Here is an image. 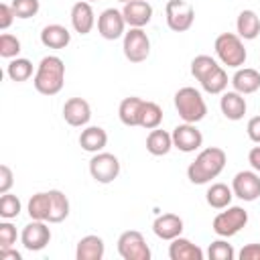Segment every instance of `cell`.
<instances>
[{
  "mask_svg": "<svg viewBox=\"0 0 260 260\" xmlns=\"http://www.w3.org/2000/svg\"><path fill=\"white\" fill-rule=\"evenodd\" d=\"M225 160H228V156L221 148L209 146V148L201 150L195 156V160L187 167V179L193 185H205L223 171Z\"/></svg>",
  "mask_w": 260,
  "mask_h": 260,
  "instance_id": "6da1fadb",
  "label": "cell"
},
{
  "mask_svg": "<svg viewBox=\"0 0 260 260\" xmlns=\"http://www.w3.org/2000/svg\"><path fill=\"white\" fill-rule=\"evenodd\" d=\"M35 89L43 95H55L63 89L65 83V63L57 55H47L41 59L35 73Z\"/></svg>",
  "mask_w": 260,
  "mask_h": 260,
  "instance_id": "7a4b0ae2",
  "label": "cell"
},
{
  "mask_svg": "<svg viewBox=\"0 0 260 260\" xmlns=\"http://www.w3.org/2000/svg\"><path fill=\"white\" fill-rule=\"evenodd\" d=\"M175 108L183 118V122H189V124L201 122L207 114L205 100L195 87H181L175 93Z\"/></svg>",
  "mask_w": 260,
  "mask_h": 260,
  "instance_id": "3957f363",
  "label": "cell"
},
{
  "mask_svg": "<svg viewBox=\"0 0 260 260\" xmlns=\"http://www.w3.org/2000/svg\"><path fill=\"white\" fill-rule=\"evenodd\" d=\"M215 55L219 57V61L228 67H242L246 63V49H244V43L238 35L234 32H221L217 39H215Z\"/></svg>",
  "mask_w": 260,
  "mask_h": 260,
  "instance_id": "277c9868",
  "label": "cell"
},
{
  "mask_svg": "<svg viewBox=\"0 0 260 260\" xmlns=\"http://www.w3.org/2000/svg\"><path fill=\"white\" fill-rule=\"evenodd\" d=\"M246 223H248V211H246L244 207H240V205H232V207L228 205L225 211H221V213H217V215L213 217L211 228H213V232H215L217 236H221V238H232V236H236Z\"/></svg>",
  "mask_w": 260,
  "mask_h": 260,
  "instance_id": "5b68a950",
  "label": "cell"
},
{
  "mask_svg": "<svg viewBox=\"0 0 260 260\" xmlns=\"http://www.w3.org/2000/svg\"><path fill=\"white\" fill-rule=\"evenodd\" d=\"M167 26L175 32H185L193 26L195 20V8L187 0H169L165 6Z\"/></svg>",
  "mask_w": 260,
  "mask_h": 260,
  "instance_id": "8992f818",
  "label": "cell"
},
{
  "mask_svg": "<svg viewBox=\"0 0 260 260\" xmlns=\"http://www.w3.org/2000/svg\"><path fill=\"white\" fill-rule=\"evenodd\" d=\"M118 254L124 260H150V248L136 230H128L118 238Z\"/></svg>",
  "mask_w": 260,
  "mask_h": 260,
  "instance_id": "52a82bcc",
  "label": "cell"
},
{
  "mask_svg": "<svg viewBox=\"0 0 260 260\" xmlns=\"http://www.w3.org/2000/svg\"><path fill=\"white\" fill-rule=\"evenodd\" d=\"M122 49H124V57L130 63H142L150 53V39L142 28L130 26V30L124 32Z\"/></svg>",
  "mask_w": 260,
  "mask_h": 260,
  "instance_id": "ba28073f",
  "label": "cell"
},
{
  "mask_svg": "<svg viewBox=\"0 0 260 260\" xmlns=\"http://www.w3.org/2000/svg\"><path fill=\"white\" fill-rule=\"evenodd\" d=\"M89 175L98 183H112L120 175V160L112 152H95L89 160Z\"/></svg>",
  "mask_w": 260,
  "mask_h": 260,
  "instance_id": "9c48e42d",
  "label": "cell"
},
{
  "mask_svg": "<svg viewBox=\"0 0 260 260\" xmlns=\"http://www.w3.org/2000/svg\"><path fill=\"white\" fill-rule=\"evenodd\" d=\"M232 191L242 201H256L260 197V175L256 171H240L232 181Z\"/></svg>",
  "mask_w": 260,
  "mask_h": 260,
  "instance_id": "30bf717a",
  "label": "cell"
},
{
  "mask_svg": "<svg viewBox=\"0 0 260 260\" xmlns=\"http://www.w3.org/2000/svg\"><path fill=\"white\" fill-rule=\"evenodd\" d=\"M51 240V230L47 228L45 221L41 219H32L30 223H26L22 228V234H20V242L26 250L30 252H39L43 250Z\"/></svg>",
  "mask_w": 260,
  "mask_h": 260,
  "instance_id": "8fae6325",
  "label": "cell"
},
{
  "mask_svg": "<svg viewBox=\"0 0 260 260\" xmlns=\"http://www.w3.org/2000/svg\"><path fill=\"white\" fill-rule=\"evenodd\" d=\"M124 26H126V20H124V14L122 10H116V8H106L100 16H98V32L106 39V41H116L124 35Z\"/></svg>",
  "mask_w": 260,
  "mask_h": 260,
  "instance_id": "7c38bea8",
  "label": "cell"
},
{
  "mask_svg": "<svg viewBox=\"0 0 260 260\" xmlns=\"http://www.w3.org/2000/svg\"><path fill=\"white\" fill-rule=\"evenodd\" d=\"M173 146L179 148L181 152H195L203 144V134L195 128V124H179L173 130Z\"/></svg>",
  "mask_w": 260,
  "mask_h": 260,
  "instance_id": "4fadbf2b",
  "label": "cell"
},
{
  "mask_svg": "<svg viewBox=\"0 0 260 260\" xmlns=\"http://www.w3.org/2000/svg\"><path fill=\"white\" fill-rule=\"evenodd\" d=\"M122 14H124L126 24L136 26V28H142L152 18V6L146 0H130V2L124 4Z\"/></svg>",
  "mask_w": 260,
  "mask_h": 260,
  "instance_id": "5bb4252c",
  "label": "cell"
},
{
  "mask_svg": "<svg viewBox=\"0 0 260 260\" xmlns=\"http://www.w3.org/2000/svg\"><path fill=\"white\" fill-rule=\"evenodd\" d=\"M63 118L69 126H85L91 118V108L83 98H69L63 106Z\"/></svg>",
  "mask_w": 260,
  "mask_h": 260,
  "instance_id": "9a60e30c",
  "label": "cell"
},
{
  "mask_svg": "<svg viewBox=\"0 0 260 260\" xmlns=\"http://www.w3.org/2000/svg\"><path fill=\"white\" fill-rule=\"evenodd\" d=\"M152 232L160 240H175L183 232V219L177 213H162V215H158L154 219Z\"/></svg>",
  "mask_w": 260,
  "mask_h": 260,
  "instance_id": "2e32d148",
  "label": "cell"
},
{
  "mask_svg": "<svg viewBox=\"0 0 260 260\" xmlns=\"http://www.w3.org/2000/svg\"><path fill=\"white\" fill-rule=\"evenodd\" d=\"M169 258L171 260H203V250L197 244L189 242L187 238L177 236L175 240H171Z\"/></svg>",
  "mask_w": 260,
  "mask_h": 260,
  "instance_id": "e0dca14e",
  "label": "cell"
},
{
  "mask_svg": "<svg viewBox=\"0 0 260 260\" xmlns=\"http://www.w3.org/2000/svg\"><path fill=\"white\" fill-rule=\"evenodd\" d=\"M95 16H93V8L89 2H75L71 8V24L75 28V32L79 35H87L93 28Z\"/></svg>",
  "mask_w": 260,
  "mask_h": 260,
  "instance_id": "ac0fdd59",
  "label": "cell"
},
{
  "mask_svg": "<svg viewBox=\"0 0 260 260\" xmlns=\"http://www.w3.org/2000/svg\"><path fill=\"white\" fill-rule=\"evenodd\" d=\"M232 85L242 95L254 93V91L260 89V73L256 69H252V67H244V69L238 67V71L232 77Z\"/></svg>",
  "mask_w": 260,
  "mask_h": 260,
  "instance_id": "d6986e66",
  "label": "cell"
},
{
  "mask_svg": "<svg viewBox=\"0 0 260 260\" xmlns=\"http://www.w3.org/2000/svg\"><path fill=\"white\" fill-rule=\"evenodd\" d=\"M104 252H106V246H104V240L100 236H85L77 242V248H75V258L77 260H102L104 258Z\"/></svg>",
  "mask_w": 260,
  "mask_h": 260,
  "instance_id": "ffe728a7",
  "label": "cell"
},
{
  "mask_svg": "<svg viewBox=\"0 0 260 260\" xmlns=\"http://www.w3.org/2000/svg\"><path fill=\"white\" fill-rule=\"evenodd\" d=\"M219 108H221V114L228 118V120H242L244 114H246V100L242 93H238L236 89L234 91H225L219 100Z\"/></svg>",
  "mask_w": 260,
  "mask_h": 260,
  "instance_id": "44dd1931",
  "label": "cell"
},
{
  "mask_svg": "<svg viewBox=\"0 0 260 260\" xmlns=\"http://www.w3.org/2000/svg\"><path fill=\"white\" fill-rule=\"evenodd\" d=\"M71 41V32L63 24H47L41 30V43L49 49H65Z\"/></svg>",
  "mask_w": 260,
  "mask_h": 260,
  "instance_id": "7402d4cb",
  "label": "cell"
},
{
  "mask_svg": "<svg viewBox=\"0 0 260 260\" xmlns=\"http://www.w3.org/2000/svg\"><path fill=\"white\" fill-rule=\"evenodd\" d=\"M108 144V134L100 126H87L79 134V146L87 152H100Z\"/></svg>",
  "mask_w": 260,
  "mask_h": 260,
  "instance_id": "603a6c76",
  "label": "cell"
},
{
  "mask_svg": "<svg viewBox=\"0 0 260 260\" xmlns=\"http://www.w3.org/2000/svg\"><path fill=\"white\" fill-rule=\"evenodd\" d=\"M236 28H238V37L240 39H246V41H252L260 35V18L254 10H242L238 14V20H236Z\"/></svg>",
  "mask_w": 260,
  "mask_h": 260,
  "instance_id": "cb8c5ba5",
  "label": "cell"
},
{
  "mask_svg": "<svg viewBox=\"0 0 260 260\" xmlns=\"http://www.w3.org/2000/svg\"><path fill=\"white\" fill-rule=\"evenodd\" d=\"M142 104H144V100H140V98H136V95L124 98V100L120 102V108H118L120 122H122L124 126H138Z\"/></svg>",
  "mask_w": 260,
  "mask_h": 260,
  "instance_id": "d4e9b609",
  "label": "cell"
},
{
  "mask_svg": "<svg viewBox=\"0 0 260 260\" xmlns=\"http://www.w3.org/2000/svg\"><path fill=\"white\" fill-rule=\"evenodd\" d=\"M173 148V136L167 130H150V134L146 136V150L154 156H165L169 150Z\"/></svg>",
  "mask_w": 260,
  "mask_h": 260,
  "instance_id": "484cf974",
  "label": "cell"
},
{
  "mask_svg": "<svg viewBox=\"0 0 260 260\" xmlns=\"http://www.w3.org/2000/svg\"><path fill=\"white\" fill-rule=\"evenodd\" d=\"M232 197H234V191L225 183H213L205 193V199L213 209H225L232 203Z\"/></svg>",
  "mask_w": 260,
  "mask_h": 260,
  "instance_id": "4316f807",
  "label": "cell"
},
{
  "mask_svg": "<svg viewBox=\"0 0 260 260\" xmlns=\"http://www.w3.org/2000/svg\"><path fill=\"white\" fill-rule=\"evenodd\" d=\"M28 215H30V219L49 221V215H51V197H49V191L47 193H35L28 199Z\"/></svg>",
  "mask_w": 260,
  "mask_h": 260,
  "instance_id": "83f0119b",
  "label": "cell"
},
{
  "mask_svg": "<svg viewBox=\"0 0 260 260\" xmlns=\"http://www.w3.org/2000/svg\"><path fill=\"white\" fill-rule=\"evenodd\" d=\"M49 197H51V215H49V221L51 223H59V221H63L69 215V199L59 189L49 191Z\"/></svg>",
  "mask_w": 260,
  "mask_h": 260,
  "instance_id": "f1b7e54d",
  "label": "cell"
},
{
  "mask_svg": "<svg viewBox=\"0 0 260 260\" xmlns=\"http://www.w3.org/2000/svg\"><path fill=\"white\" fill-rule=\"evenodd\" d=\"M201 87L207 91V93H223L225 87H228V73L223 71V67H215L211 73H207L201 81Z\"/></svg>",
  "mask_w": 260,
  "mask_h": 260,
  "instance_id": "f546056e",
  "label": "cell"
},
{
  "mask_svg": "<svg viewBox=\"0 0 260 260\" xmlns=\"http://www.w3.org/2000/svg\"><path fill=\"white\" fill-rule=\"evenodd\" d=\"M160 122H162V110H160V106L154 104V102H144L142 104V110H140L138 126H142L146 130H154V128H158Z\"/></svg>",
  "mask_w": 260,
  "mask_h": 260,
  "instance_id": "4dcf8cb0",
  "label": "cell"
},
{
  "mask_svg": "<svg viewBox=\"0 0 260 260\" xmlns=\"http://www.w3.org/2000/svg\"><path fill=\"white\" fill-rule=\"evenodd\" d=\"M6 75L12 79V81H26L30 75H32V63L28 59H22V57H16L8 63L6 67Z\"/></svg>",
  "mask_w": 260,
  "mask_h": 260,
  "instance_id": "1f68e13d",
  "label": "cell"
},
{
  "mask_svg": "<svg viewBox=\"0 0 260 260\" xmlns=\"http://www.w3.org/2000/svg\"><path fill=\"white\" fill-rule=\"evenodd\" d=\"M217 67V61L213 59V57H209V55H197L193 61H191V75L197 79V81H201L207 73H211L213 69Z\"/></svg>",
  "mask_w": 260,
  "mask_h": 260,
  "instance_id": "d6a6232c",
  "label": "cell"
},
{
  "mask_svg": "<svg viewBox=\"0 0 260 260\" xmlns=\"http://www.w3.org/2000/svg\"><path fill=\"white\" fill-rule=\"evenodd\" d=\"M20 199L12 193H2L0 197V217L2 219H14L20 213Z\"/></svg>",
  "mask_w": 260,
  "mask_h": 260,
  "instance_id": "836d02e7",
  "label": "cell"
},
{
  "mask_svg": "<svg viewBox=\"0 0 260 260\" xmlns=\"http://www.w3.org/2000/svg\"><path fill=\"white\" fill-rule=\"evenodd\" d=\"M207 256H209V260H234L236 252H234L232 244H228L225 240H215L209 244Z\"/></svg>",
  "mask_w": 260,
  "mask_h": 260,
  "instance_id": "e575fe53",
  "label": "cell"
},
{
  "mask_svg": "<svg viewBox=\"0 0 260 260\" xmlns=\"http://www.w3.org/2000/svg\"><path fill=\"white\" fill-rule=\"evenodd\" d=\"M20 53V41L14 35L2 32L0 35V57L4 59H14Z\"/></svg>",
  "mask_w": 260,
  "mask_h": 260,
  "instance_id": "d590c367",
  "label": "cell"
},
{
  "mask_svg": "<svg viewBox=\"0 0 260 260\" xmlns=\"http://www.w3.org/2000/svg\"><path fill=\"white\" fill-rule=\"evenodd\" d=\"M39 0H12V10L16 18H32L39 12Z\"/></svg>",
  "mask_w": 260,
  "mask_h": 260,
  "instance_id": "8d00e7d4",
  "label": "cell"
},
{
  "mask_svg": "<svg viewBox=\"0 0 260 260\" xmlns=\"http://www.w3.org/2000/svg\"><path fill=\"white\" fill-rule=\"evenodd\" d=\"M16 242V228L6 219L0 223V250L2 248H12V244Z\"/></svg>",
  "mask_w": 260,
  "mask_h": 260,
  "instance_id": "74e56055",
  "label": "cell"
},
{
  "mask_svg": "<svg viewBox=\"0 0 260 260\" xmlns=\"http://www.w3.org/2000/svg\"><path fill=\"white\" fill-rule=\"evenodd\" d=\"M12 183H14V175H12L10 167L8 165H0V195L8 193Z\"/></svg>",
  "mask_w": 260,
  "mask_h": 260,
  "instance_id": "f35d334b",
  "label": "cell"
},
{
  "mask_svg": "<svg viewBox=\"0 0 260 260\" xmlns=\"http://www.w3.org/2000/svg\"><path fill=\"white\" fill-rule=\"evenodd\" d=\"M14 10H12V4H0V30H6L12 20H14Z\"/></svg>",
  "mask_w": 260,
  "mask_h": 260,
  "instance_id": "ab89813d",
  "label": "cell"
},
{
  "mask_svg": "<svg viewBox=\"0 0 260 260\" xmlns=\"http://www.w3.org/2000/svg\"><path fill=\"white\" fill-rule=\"evenodd\" d=\"M246 132H248V138L256 144H260V116H254L248 120V126H246Z\"/></svg>",
  "mask_w": 260,
  "mask_h": 260,
  "instance_id": "60d3db41",
  "label": "cell"
},
{
  "mask_svg": "<svg viewBox=\"0 0 260 260\" xmlns=\"http://www.w3.org/2000/svg\"><path fill=\"white\" fill-rule=\"evenodd\" d=\"M238 256L240 260H260V244H246Z\"/></svg>",
  "mask_w": 260,
  "mask_h": 260,
  "instance_id": "b9f144b4",
  "label": "cell"
},
{
  "mask_svg": "<svg viewBox=\"0 0 260 260\" xmlns=\"http://www.w3.org/2000/svg\"><path fill=\"white\" fill-rule=\"evenodd\" d=\"M248 162L252 165V169L256 173H260V146H254L250 152H248Z\"/></svg>",
  "mask_w": 260,
  "mask_h": 260,
  "instance_id": "7bdbcfd3",
  "label": "cell"
},
{
  "mask_svg": "<svg viewBox=\"0 0 260 260\" xmlns=\"http://www.w3.org/2000/svg\"><path fill=\"white\" fill-rule=\"evenodd\" d=\"M0 258L2 260H20V254L16 250H12V248H2L0 250Z\"/></svg>",
  "mask_w": 260,
  "mask_h": 260,
  "instance_id": "ee69618b",
  "label": "cell"
},
{
  "mask_svg": "<svg viewBox=\"0 0 260 260\" xmlns=\"http://www.w3.org/2000/svg\"><path fill=\"white\" fill-rule=\"evenodd\" d=\"M85 2H100V0H85Z\"/></svg>",
  "mask_w": 260,
  "mask_h": 260,
  "instance_id": "f6af8a7d",
  "label": "cell"
},
{
  "mask_svg": "<svg viewBox=\"0 0 260 260\" xmlns=\"http://www.w3.org/2000/svg\"><path fill=\"white\" fill-rule=\"evenodd\" d=\"M120 2H124V4H126V2H130V0H120Z\"/></svg>",
  "mask_w": 260,
  "mask_h": 260,
  "instance_id": "bcb514c9",
  "label": "cell"
}]
</instances>
